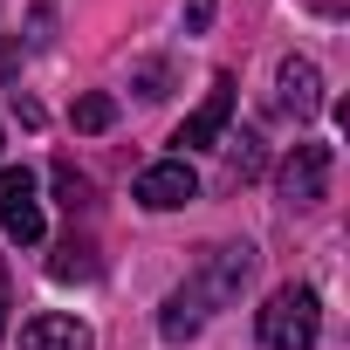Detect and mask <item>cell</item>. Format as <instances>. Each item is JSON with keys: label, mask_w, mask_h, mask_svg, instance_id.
I'll return each instance as SVG.
<instances>
[{"label": "cell", "mask_w": 350, "mask_h": 350, "mask_svg": "<svg viewBox=\"0 0 350 350\" xmlns=\"http://www.w3.org/2000/svg\"><path fill=\"white\" fill-rule=\"evenodd\" d=\"M247 275H254V247H247V241H227V247H206V261L186 275V288H172V295L206 323L213 309H227V302L247 288Z\"/></svg>", "instance_id": "6da1fadb"}, {"label": "cell", "mask_w": 350, "mask_h": 350, "mask_svg": "<svg viewBox=\"0 0 350 350\" xmlns=\"http://www.w3.org/2000/svg\"><path fill=\"white\" fill-rule=\"evenodd\" d=\"M316 336H323V302H316V288H302V282L275 288L268 309H261V350H316Z\"/></svg>", "instance_id": "7a4b0ae2"}, {"label": "cell", "mask_w": 350, "mask_h": 350, "mask_svg": "<svg viewBox=\"0 0 350 350\" xmlns=\"http://www.w3.org/2000/svg\"><path fill=\"white\" fill-rule=\"evenodd\" d=\"M0 227H8V241H21V247H35V241L49 234L28 165H0Z\"/></svg>", "instance_id": "3957f363"}, {"label": "cell", "mask_w": 350, "mask_h": 350, "mask_svg": "<svg viewBox=\"0 0 350 350\" xmlns=\"http://www.w3.org/2000/svg\"><path fill=\"white\" fill-rule=\"evenodd\" d=\"M193 200H200V172H193L186 158H158V165L137 172V206H144V213H179V206H193Z\"/></svg>", "instance_id": "277c9868"}, {"label": "cell", "mask_w": 350, "mask_h": 350, "mask_svg": "<svg viewBox=\"0 0 350 350\" xmlns=\"http://www.w3.org/2000/svg\"><path fill=\"white\" fill-rule=\"evenodd\" d=\"M282 200L288 206H323L329 200V144H295L282 158Z\"/></svg>", "instance_id": "5b68a950"}, {"label": "cell", "mask_w": 350, "mask_h": 350, "mask_svg": "<svg viewBox=\"0 0 350 350\" xmlns=\"http://www.w3.org/2000/svg\"><path fill=\"white\" fill-rule=\"evenodd\" d=\"M227 117H234V76H213V90H206V103L172 131V144H179V158L186 151H206V144H220V131H227Z\"/></svg>", "instance_id": "8992f818"}, {"label": "cell", "mask_w": 350, "mask_h": 350, "mask_svg": "<svg viewBox=\"0 0 350 350\" xmlns=\"http://www.w3.org/2000/svg\"><path fill=\"white\" fill-rule=\"evenodd\" d=\"M275 103H282L295 124H309V117L329 103V96H323V69H316L309 55H288V62L275 69Z\"/></svg>", "instance_id": "52a82bcc"}, {"label": "cell", "mask_w": 350, "mask_h": 350, "mask_svg": "<svg viewBox=\"0 0 350 350\" xmlns=\"http://www.w3.org/2000/svg\"><path fill=\"white\" fill-rule=\"evenodd\" d=\"M21 350H96V336L76 316H35L21 323Z\"/></svg>", "instance_id": "ba28073f"}, {"label": "cell", "mask_w": 350, "mask_h": 350, "mask_svg": "<svg viewBox=\"0 0 350 350\" xmlns=\"http://www.w3.org/2000/svg\"><path fill=\"white\" fill-rule=\"evenodd\" d=\"M76 131H110L117 124V96H103V90H90V96H76Z\"/></svg>", "instance_id": "9c48e42d"}, {"label": "cell", "mask_w": 350, "mask_h": 350, "mask_svg": "<svg viewBox=\"0 0 350 350\" xmlns=\"http://www.w3.org/2000/svg\"><path fill=\"white\" fill-rule=\"evenodd\" d=\"M55 193H62V206H69V213H76V206H90V179H83L76 165H55Z\"/></svg>", "instance_id": "30bf717a"}, {"label": "cell", "mask_w": 350, "mask_h": 350, "mask_svg": "<svg viewBox=\"0 0 350 350\" xmlns=\"http://www.w3.org/2000/svg\"><path fill=\"white\" fill-rule=\"evenodd\" d=\"M254 144H261L254 131H247V137H234V172H241V179H247V172L261 165V151H254Z\"/></svg>", "instance_id": "8fae6325"}, {"label": "cell", "mask_w": 350, "mask_h": 350, "mask_svg": "<svg viewBox=\"0 0 350 350\" xmlns=\"http://www.w3.org/2000/svg\"><path fill=\"white\" fill-rule=\"evenodd\" d=\"M186 28H193V35L213 28V0H186Z\"/></svg>", "instance_id": "7c38bea8"}, {"label": "cell", "mask_w": 350, "mask_h": 350, "mask_svg": "<svg viewBox=\"0 0 350 350\" xmlns=\"http://www.w3.org/2000/svg\"><path fill=\"white\" fill-rule=\"evenodd\" d=\"M8 309H14V282H8V261H0V336H8Z\"/></svg>", "instance_id": "4fadbf2b"}]
</instances>
